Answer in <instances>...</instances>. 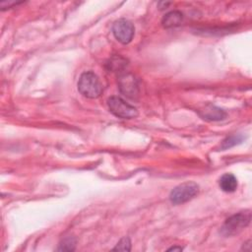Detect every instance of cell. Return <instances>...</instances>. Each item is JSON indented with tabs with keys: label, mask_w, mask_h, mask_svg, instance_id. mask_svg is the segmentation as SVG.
<instances>
[{
	"label": "cell",
	"mask_w": 252,
	"mask_h": 252,
	"mask_svg": "<svg viewBox=\"0 0 252 252\" xmlns=\"http://www.w3.org/2000/svg\"><path fill=\"white\" fill-rule=\"evenodd\" d=\"M244 137L241 135V134H234V135H231L229 137H227L226 139H224L222 141V144L220 146L221 150H226L228 148H231L233 146H235L236 144H239L243 141Z\"/></svg>",
	"instance_id": "12"
},
{
	"label": "cell",
	"mask_w": 252,
	"mask_h": 252,
	"mask_svg": "<svg viewBox=\"0 0 252 252\" xmlns=\"http://www.w3.org/2000/svg\"><path fill=\"white\" fill-rule=\"evenodd\" d=\"M75 246H76V238L74 236L69 235V236L64 237L61 240L57 250H59V251H73V250H75Z\"/></svg>",
	"instance_id": "10"
},
{
	"label": "cell",
	"mask_w": 252,
	"mask_h": 252,
	"mask_svg": "<svg viewBox=\"0 0 252 252\" xmlns=\"http://www.w3.org/2000/svg\"><path fill=\"white\" fill-rule=\"evenodd\" d=\"M199 113L204 119L211 120V121L222 120L226 116V113L221 108L211 103L205 105V107L202 110H200Z\"/></svg>",
	"instance_id": "7"
},
{
	"label": "cell",
	"mask_w": 252,
	"mask_h": 252,
	"mask_svg": "<svg viewBox=\"0 0 252 252\" xmlns=\"http://www.w3.org/2000/svg\"><path fill=\"white\" fill-rule=\"evenodd\" d=\"M109 111L118 118L131 119L138 116V110L133 105L126 102L120 96H110L107 99Z\"/></svg>",
	"instance_id": "3"
},
{
	"label": "cell",
	"mask_w": 252,
	"mask_h": 252,
	"mask_svg": "<svg viewBox=\"0 0 252 252\" xmlns=\"http://www.w3.org/2000/svg\"><path fill=\"white\" fill-rule=\"evenodd\" d=\"M182 247H178V246H173L171 248H168V251H181Z\"/></svg>",
	"instance_id": "14"
},
{
	"label": "cell",
	"mask_w": 252,
	"mask_h": 252,
	"mask_svg": "<svg viewBox=\"0 0 252 252\" xmlns=\"http://www.w3.org/2000/svg\"><path fill=\"white\" fill-rule=\"evenodd\" d=\"M113 250H119V251H130L131 250V241L129 237H123L121 238L116 246L113 248Z\"/></svg>",
	"instance_id": "13"
},
{
	"label": "cell",
	"mask_w": 252,
	"mask_h": 252,
	"mask_svg": "<svg viewBox=\"0 0 252 252\" xmlns=\"http://www.w3.org/2000/svg\"><path fill=\"white\" fill-rule=\"evenodd\" d=\"M251 220V213L249 210L239 212L231 217H229L220 228L221 234L224 236H231L239 233L243 228H245Z\"/></svg>",
	"instance_id": "2"
},
{
	"label": "cell",
	"mask_w": 252,
	"mask_h": 252,
	"mask_svg": "<svg viewBox=\"0 0 252 252\" xmlns=\"http://www.w3.org/2000/svg\"><path fill=\"white\" fill-rule=\"evenodd\" d=\"M134 26L126 19H119L114 22L112 26V32L114 37L121 43H129L134 36Z\"/></svg>",
	"instance_id": "5"
},
{
	"label": "cell",
	"mask_w": 252,
	"mask_h": 252,
	"mask_svg": "<svg viewBox=\"0 0 252 252\" xmlns=\"http://www.w3.org/2000/svg\"><path fill=\"white\" fill-rule=\"evenodd\" d=\"M182 20H183V14L181 12L171 11L163 17L161 24L164 28L169 29V28H174L179 26L182 23Z\"/></svg>",
	"instance_id": "8"
},
{
	"label": "cell",
	"mask_w": 252,
	"mask_h": 252,
	"mask_svg": "<svg viewBox=\"0 0 252 252\" xmlns=\"http://www.w3.org/2000/svg\"><path fill=\"white\" fill-rule=\"evenodd\" d=\"M78 91L88 98H96L102 92V86L98 77L94 72L87 71L79 78Z\"/></svg>",
	"instance_id": "1"
},
{
	"label": "cell",
	"mask_w": 252,
	"mask_h": 252,
	"mask_svg": "<svg viewBox=\"0 0 252 252\" xmlns=\"http://www.w3.org/2000/svg\"><path fill=\"white\" fill-rule=\"evenodd\" d=\"M198 193V184L193 181H188L174 187L169 194V200L172 204L178 205L193 199Z\"/></svg>",
	"instance_id": "4"
},
{
	"label": "cell",
	"mask_w": 252,
	"mask_h": 252,
	"mask_svg": "<svg viewBox=\"0 0 252 252\" xmlns=\"http://www.w3.org/2000/svg\"><path fill=\"white\" fill-rule=\"evenodd\" d=\"M118 88L124 95L129 98H136L139 95V83L138 80L131 73L121 74L118 78Z\"/></svg>",
	"instance_id": "6"
},
{
	"label": "cell",
	"mask_w": 252,
	"mask_h": 252,
	"mask_svg": "<svg viewBox=\"0 0 252 252\" xmlns=\"http://www.w3.org/2000/svg\"><path fill=\"white\" fill-rule=\"evenodd\" d=\"M220 187L222 191L231 193L237 188V179L231 173H224L220 179Z\"/></svg>",
	"instance_id": "9"
},
{
	"label": "cell",
	"mask_w": 252,
	"mask_h": 252,
	"mask_svg": "<svg viewBox=\"0 0 252 252\" xmlns=\"http://www.w3.org/2000/svg\"><path fill=\"white\" fill-rule=\"evenodd\" d=\"M109 70L120 71L127 65V60L121 56H113L107 63Z\"/></svg>",
	"instance_id": "11"
}]
</instances>
